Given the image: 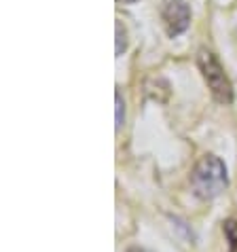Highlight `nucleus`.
Segmentation results:
<instances>
[{"label":"nucleus","instance_id":"nucleus-3","mask_svg":"<svg viewBox=\"0 0 237 252\" xmlns=\"http://www.w3.org/2000/svg\"><path fill=\"white\" fill-rule=\"evenodd\" d=\"M161 19L170 36L182 34L191 24V9L184 0H163Z\"/></svg>","mask_w":237,"mask_h":252},{"label":"nucleus","instance_id":"nucleus-1","mask_svg":"<svg viewBox=\"0 0 237 252\" xmlns=\"http://www.w3.org/2000/svg\"><path fill=\"white\" fill-rule=\"evenodd\" d=\"M229 185L227 167L216 155H206L195 163L191 172V187L199 199H214Z\"/></svg>","mask_w":237,"mask_h":252},{"label":"nucleus","instance_id":"nucleus-7","mask_svg":"<svg viewBox=\"0 0 237 252\" xmlns=\"http://www.w3.org/2000/svg\"><path fill=\"white\" fill-rule=\"evenodd\" d=\"M129 252H148V250H144V248H129Z\"/></svg>","mask_w":237,"mask_h":252},{"label":"nucleus","instance_id":"nucleus-2","mask_svg":"<svg viewBox=\"0 0 237 252\" xmlns=\"http://www.w3.org/2000/svg\"><path fill=\"white\" fill-rule=\"evenodd\" d=\"M197 66L201 70V74H204L207 87H210L214 100L220 102V104H231L233 102L231 83H229L220 62L214 58V53L207 51V49H201L199 55H197Z\"/></svg>","mask_w":237,"mask_h":252},{"label":"nucleus","instance_id":"nucleus-8","mask_svg":"<svg viewBox=\"0 0 237 252\" xmlns=\"http://www.w3.org/2000/svg\"><path fill=\"white\" fill-rule=\"evenodd\" d=\"M118 2H136V0H118Z\"/></svg>","mask_w":237,"mask_h":252},{"label":"nucleus","instance_id":"nucleus-4","mask_svg":"<svg viewBox=\"0 0 237 252\" xmlns=\"http://www.w3.org/2000/svg\"><path fill=\"white\" fill-rule=\"evenodd\" d=\"M225 235L229 240V252H237V220L225 222Z\"/></svg>","mask_w":237,"mask_h":252},{"label":"nucleus","instance_id":"nucleus-5","mask_svg":"<svg viewBox=\"0 0 237 252\" xmlns=\"http://www.w3.org/2000/svg\"><path fill=\"white\" fill-rule=\"evenodd\" d=\"M115 30H117V47H115V53L121 55L125 51V47H127V34H125V28L121 26V22H117Z\"/></svg>","mask_w":237,"mask_h":252},{"label":"nucleus","instance_id":"nucleus-6","mask_svg":"<svg viewBox=\"0 0 237 252\" xmlns=\"http://www.w3.org/2000/svg\"><path fill=\"white\" fill-rule=\"evenodd\" d=\"M115 102H117V123H115V127L117 129H121L123 127V121H125V104H123V97L121 94H115Z\"/></svg>","mask_w":237,"mask_h":252}]
</instances>
